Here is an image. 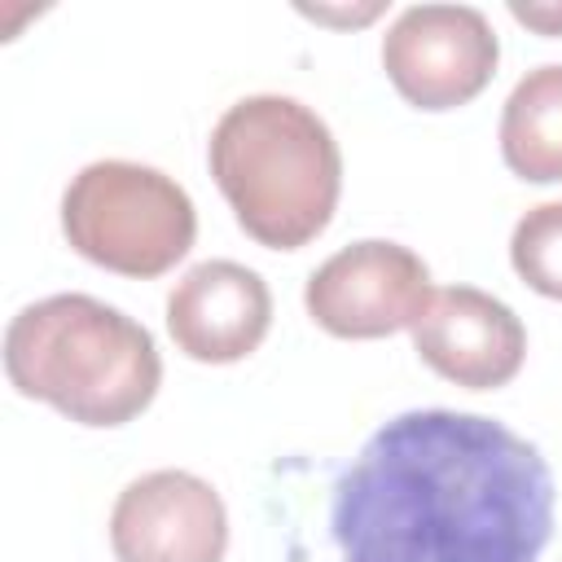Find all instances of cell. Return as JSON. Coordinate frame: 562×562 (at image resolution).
<instances>
[{
  "instance_id": "cell-1",
  "label": "cell",
  "mask_w": 562,
  "mask_h": 562,
  "mask_svg": "<svg viewBox=\"0 0 562 562\" xmlns=\"http://www.w3.org/2000/svg\"><path fill=\"white\" fill-rule=\"evenodd\" d=\"M553 470L505 422L413 408L382 422L329 496L342 562H540Z\"/></svg>"
},
{
  "instance_id": "cell-2",
  "label": "cell",
  "mask_w": 562,
  "mask_h": 562,
  "mask_svg": "<svg viewBox=\"0 0 562 562\" xmlns=\"http://www.w3.org/2000/svg\"><path fill=\"white\" fill-rule=\"evenodd\" d=\"M4 373L26 400L110 430L140 417L162 382L154 334L92 294L26 303L4 329Z\"/></svg>"
},
{
  "instance_id": "cell-3",
  "label": "cell",
  "mask_w": 562,
  "mask_h": 562,
  "mask_svg": "<svg viewBox=\"0 0 562 562\" xmlns=\"http://www.w3.org/2000/svg\"><path fill=\"white\" fill-rule=\"evenodd\" d=\"M206 158L237 228L268 250L316 241L338 211V140L329 123L294 97L259 92L228 105Z\"/></svg>"
},
{
  "instance_id": "cell-4",
  "label": "cell",
  "mask_w": 562,
  "mask_h": 562,
  "mask_svg": "<svg viewBox=\"0 0 562 562\" xmlns=\"http://www.w3.org/2000/svg\"><path fill=\"white\" fill-rule=\"evenodd\" d=\"M61 233L75 255L119 277L171 272L198 237L193 198L158 167L101 158L61 193Z\"/></svg>"
},
{
  "instance_id": "cell-5",
  "label": "cell",
  "mask_w": 562,
  "mask_h": 562,
  "mask_svg": "<svg viewBox=\"0 0 562 562\" xmlns=\"http://www.w3.org/2000/svg\"><path fill=\"white\" fill-rule=\"evenodd\" d=\"M501 44L470 4H413L382 35V70L395 92L426 114L470 105L496 75Z\"/></svg>"
},
{
  "instance_id": "cell-6",
  "label": "cell",
  "mask_w": 562,
  "mask_h": 562,
  "mask_svg": "<svg viewBox=\"0 0 562 562\" xmlns=\"http://www.w3.org/2000/svg\"><path fill=\"white\" fill-rule=\"evenodd\" d=\"M430 268L400 241H351L329 255L303 290L307 316L334 338H391L413 329L430 303Z\"/></svg>"
},
{
  "instance_id": "cell-7",
  "label": "cell",
  "mask_w": 562,
  "mask_h": 562,
  "mask_svg": "<svg viewBox=\"0 0 562 562\" xmlns=\"http://www.w3.org/2000/svg\"><path fill=\"white\" fill-rule=\"evenodd\" d=\"M110 549L119 562H224L228 509L206 479L149 470L119 492Z\"/></svg>"
},
{
  "instance_id": "cell-8",
  "label": "cell",
  "mask_w": 562,
  "mask_h": 562,
  "mask_svg": "<svg viewBox=\"0 0 562 562\" xmlns=\"http://www.w3.org/2000/svg\"><path fill=\"white\" fill-rule=\"evenodd\" d=\"M408 334L422 364L465 391H496L527 360V329L514 307L474 285L435 290Z\"/></svg>"
},
{
  "instance_id": "cell-9",
  "label": "cell",
  "mask_w": 562,
  "mask_h": 562,
  "mask_svg": "<svg viewBox=\"0 0 562 562\" xmlns=\"http://www.w3.org/2000/svg\"><path fill=\"white\" fill-rule=\"evenodd\" d=\"M272 294L263 277L233 259L189 268L167 294V334L198 364H237L268 338Z\"/></svg>"
},
{
  "instance_id": "cell-10",
  "label": "cell",
  "mask_w": 562,
  "mask_h": 562,
  "mask_svg": "<svg viewBox=\"0 0 562 562\" xmlns=\"http://www.w3.org/2000/svg\"><path fill=\"white\" fill-rule=\"evenodd\" d=\"M501 158L527 184L562 180V66L527 70L501 110Z\"/></svg>"
},
{
  "instance_id": "cell-11",
  "label": "cell",
  "mask_w": 562,
  "mask_h": 562,
  "mask_svg": "<svg viewBox=\"0 0 562 562\" xmlns=\"http://www.w3.org/2000/svg\"><path fill=\"white\" fill-rule=\"evenodd\" d=\"M509 263L536 294L562 303V202H540L514 224Z\"/></svg>"
},
{
  "instance_id": "cell-12",
  "label": "cell",
  "mask_w": 562,
  "mask_h": 562,
  "mask_svg": "<svg viewBox=\"0 0 562 562\" xmlns=\"http://www.w3.org/2000/svg\"><path fill=\"white\" fill-rule=\"evenodd\" d=\"M509 13L540 35H562V4H509Z\"/></svg>"
}]
</instances>
